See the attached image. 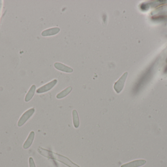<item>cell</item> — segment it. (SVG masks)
I'll return each mask as SVG.
<instances>
[{"instance_id":"6da1fadb","label":"cell","mask_w":167,"mask_h":167,"mask_svg":"<svg viewBox=\"0 0 167 167\" xmlns=\"http://www.w3.org/2000/svg\"><path fill=\"white\" fill-rule=\"evenodd\" d=\"M127 72H125L119 79L115 83L113 88L117 93H120L122 90L124 86L125 82L127 77Z\"/></svg>"},{"instance_id":"7a4b0ae2","label":"cell","mask_w":167,"mask_h":167,"mask_svg":"<svg viewBox=\"0 0 167 167\" xmlns=\"http://www.w3.org/2000/svg\"><path fill=\"white\" fill-rule=\"evenodd\" d=\"M34 111H35V110L34 108L30 109L29 110H27V111H26L25 113H24V114L22 115V116L21 117V118H20V119L18 123V126H22L29 120V118H30V117L33 114Z\"/></svg>"},{"instance_id":"3957f363","label":"cell","mask_w":167,"mask_h":167,"mask_svg":"<svg viewBox=\"0 0 167 167\" xmlns=\"http://www.w3.org/2000/svg\"><path fill=\"white\" fill-rule=\"evenodd\" d=\"M57 83V80H53L52 81H50L46 85H45L39 88L37 90V93H43L48 92L50 90H51L56 85Z\"/></svg>"},{"instance_id":"277c9868","label":"cell","mask_w":167,"mask_h":167,"mask_svg":"<svg viewBox=\"0 0 167 167\" xmlns=\"http://www.w3.org/2000/svg\"><path fill=\"white\" fill-rule=\"evenodd\" d=\"M54 66L56 69L62 72L69 73H71L73 72V69L60 62H56L54 63Z\"/></svg>"},{"instance_id":"5b68a950","label":"cell","mask_w":167,"mask_h":167,"mask_svg":"<svg viewBox=\"0 0 167 167\" xmlns=\"http://www.w3.org/2000/svg\"><path fill=\"white\" fill-rule=\"evenodd\" d=\"M60 30V29L58 27H51L44 30L42 32V35L43 36H52L57 34Z\"/></svg>"},{"instance_id":"8992f818","label":"cell","mask_w":167,"mask_h":167,"mask_svg":"<svg viewBox=\"0 0 167 167\" xmlns=\"http://www.w3.org/2000/svg\"><path fill=\"white\" fill-rule=\"evenodd\" d=\"M145 160H137L122 166L121 167H139L146 164Z\"/></svg>"},{"instance_id":"52a82bcc","label":"cell","mask_w":167,"mask_h":167,"mask_svg":"<svg viewBox=\"0 0 167 167\" xmlns=\"http://www.w3.org/2000/svg\"><path fill=\"white\" fill-rule=\"evenodd\" d=\"M34 136H35V133L33 131H31L30 132L27 140H26L25 143L24 144V146H23L24 148H29V147L31 145L34 138Z\"/></svg>"},{"instance_id":"ba28073f","label":"cell","mask_w":167,"mask_h":167,"mask_svg":"<svg viewBox=\"0 0 167 167\" xmlns=\"http://www.w3.org/2000/svg\"><path fill=\"white\" fill-rule=\"evenodd\" d=\"M72 88L71 86L67 87L65 90H63L62 92L59 93V94H58L56 96V98L58 99H61L65 97L67 95H69L70 93V92L72 91Z\"/></svg>"},{"instance_id":"9c48e42d","label":"cell","mask_w":167,"mask_h":167,"mask_svg":"<svg viewBox=\"0 0 167 167\" xmlns=\"http://www.w3.org/2000/svg\"><path fill=\"white\" fill-rule=\"evenodd\" d=\"M73 125L75 128H78L79 126L80 121L78 113L76 110H73L72 111Z\"/></svg>"},{"instance_id":"30bf717a","label":"cell","mask_w":167,"mask_h":167,"mask_svg":"<svg viewBox=\"0 0 167 167\" xmlns=\"http://www.w3.org/2000/svg\"><path fill=\"white\" fill-rule=\"evenodd\" d=\"M35 89H36V86L34 85H32L31 87L30 88V90H29V92L26 96V97L25 98L26 102H29V100H30L33 97L35 93Z\"/></svg>"},{"instance_id":"8fae6325","label":"cell","mask_w":167,"mask_h":167,"mask_svg":"<svg viewBox=\"0 0 167 167\" xmlns=\"http://www.w3.org/2000/svg\"><path fill=\"white\" fill-rule=\"evenodd\" d=\"M30 167H35V165H34V163L33 160H32L31 158H30Z\"/></svg>"}]
</instances>
